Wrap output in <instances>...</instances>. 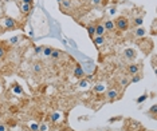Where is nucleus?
<instances>
[{"label":"nucleus","instance_id":"16","mask_svg":"<svg viewBox=\"0 0 157 131\" xmlns=\"http://www.w3.org/2000/svg\"><path fill=\"white\" fill-rule=\"evenodd\" d=\"M86 30H87V34H89V36H90L91 39L94 38V35H95V26H94V24H87Z\"/></svg>","mask_w":157,"mask_h":131},{"label":"nucleus","instance_id":"11","mask_svg":"<svg viewBox=\"0 0 157 131\" xmlns=\"http://www.w3.org/2000/svg\"><path fill=\"white\" fill-rule=\"evenodd\" d=\"M103 24V27H105V31H113L116 26H114V22L113 20H105V23Z\"/></svg>","mask_w":157,"mask_h":131},{"label":"nucleus","instance_id":"13","mask_svg":"<svg viewBox=\"0 0 157 131\" xmlns=\"http://www.w3.org/2000/svg\"><path fill=\"white\" fill-rule=\"evenodd\" d=\"M62 119V114L59 111H55L51 114V122L52 123H56V122H59V120Z\"/></svg>","mask_w":157,"mask_h":131},{"label":"nucleus","instance_id":"30","mask_svg":"<svg viewBox=\"0 0 157 131\" xmlns=\"http://www.w3.org/2000/svg\"><path fill=\"white\" fill-rule=\"evenodd\" d=\"M149 112H150V114H153V115L156 116V112H157V106H156V104H153V106L149 108Z\"/></svg>","mask_w":157,"mask_h":131},{"label":"nucleus","instance_id":"27","mask_svg":"<svg viewBox=\"0 0 157 131\" xmlns=\"http://www.w3.org/2000/svg\"><path fill=\"white\" fill-rule=\"evenodd\" d=\"M30 130L31 131H39V124L38 123H30Z\"/></svg>","mask_w":157,"mask_h":131},{"label":"nucleus","instance_id":"18","mask_svg":"<svg viewBox=\"0 0 157 131\" xmlns=\"http://www.w3.org/2000/svg\"><path fill=\"white\" fill-rule=\"evenodd\" d=\"M32 70H34V72L35 74H40L42 71H43V66H42V63H34Z\"/></svg>","mask_w":157,"mask_h":131},{"label":"nucleus","instance_id":"2","mask_svg":"<svg viewBox=\"0 0 157 131\" xmlns=\"http://www.w3.org/2000/svg\"><path fill=\"white\" fill-rule=\"evenodd\" d=\"M3 26H4V28H7V30H14V28L18 26V22H16L14 18H4L3 19Z\"/></svg>","mask_w":157,"mask_h":131},{"label":"nucleus","instance_id":"31","mask_svg":"<svg viewBox=\"0 0 157 131\" xmlns=\"http://www.w3.org/2000/svg\"><path fill=\"white\" fill-rule=\"evenodd\" d=\"M116 12H117V8H116V7H111V8H110V9H109V14H110V15H111V16H113V15H116Z\"/></svg>","mask_w":157,"mask_h":131},{"label":"nucleus","instance_id":"25","mask_svg":"<svg viewBox=\"0 0 157 131\" xmlns=\"http://www.w3.org/2000/svg\"><path fill=\"white\" fill-rule=\"evenodd\" d=\"M12 90H14V93H15L16 95H22V94H23V88H22L19 84H15Z\"/></svg>","mask_w":157,"mask_h":131},{"label":"nucleus","instance_id":"1","mask_svg":"<svg viewBox=\"0 0 157 131\" xmlns=\"http://www.w3.org/2000/svg\"><path fill=\"white\" fill-rule=\"evenodd\" d=\"M114 26L120 30V31H128L129 30V19L128 18H125V16H118L117 19H116V22H114Z\"/></svg>","mask_w":157,"mask_h":131},{"label":"nucleus","instance_id":"8","mask_svg":"<svg viewBox=\"0 0 157 131\" xmlns=\"http://www.w3.org/2000/svg\"><path fill=\"white\" fill-rule=\"evenodd\" d=\"M134 36L136 38H144L146 35V30L144 27H136V30H134Z\"/></svg>","mask_w":157,"mask_h":131},{"label":"nucleus","instance_id":"34","mask_svg":"<svg viewBox=\"0 0 157 131\" xmlns=\"http://www.w3.org/2000/svg\"><path fill=\"white\" fill-rule=\"evenodd\" d=\"M91 1H93V4H94V5H98V4L101 3L102 0H91Z\"/></svg>","mask_w":157,"mask_h":131},{"label":"nucleus","instance_id":"21","mask_svg":"<svg viewBox=\"0 0 157 131\" xmlns=\"http://www.w3.org/2000/svg\"><path fill=\"white\" fill-rule=\"evenodd\" d=\"M87 86H89V80L82 78V79H79V83H78V87L79 88H86Z\"/></svg>","mask_w":157,"mask_h":131},{"label":"nucleus","instance_id":"17","mask_svg":"<svg viewBox=\"0 0 157 131\" xmlns=\"http://www.w3.org/2000/svg\"><path fill=\"white\" fill-rule=\"evenodd\" d=\"M129 84H130V82H129V78H128V76H122L121 79H120V86H121L122 88L128 87Z\"/></svg>","mask_w":157,"mask_h":131},{"label":"nucleus","instance_id":"28","mask_svg":"<svg viewBox=\"0 0 157 131\" xmlns=\"http://www.w3.org/2000/svg\"><path fill=\"white\" fill-rule=\"evenodd\" d=\"M34 51H35V54L36 55H39L43 52V47H39V46H35L34 47Z\"/></svg>","mask_w":157,"mask_h":131},{"label":"nucleus","instance_id":"24","mask_svg":"<svg viewBox=\"0 0 157 131\" xmlns=\"http://www.w3.org/2000/svg\"><path fill=\"white\" fill-rule=\"evenodd\" d=\"M146 99H148V94H142L141 97H138L137 99H136V103H137V104H141V103H144Z\"/></svg>","mask_w":157,"mask_h":131},{"label":"nucleus","instance_id":"4","mask_svg":"<svg viewBox=\"0 0 157 131\" xmlns=\"http://www.w3.org/2000/svg\"><path fill=\"white\" fill-rule=\"evenodd\" d=\"M141 71V66L137 64V63H132V64L128 66V72L130 75H136V74H140Z\"/></svg>","mask_w":157,"mask_h":131},{"label":"nucleus","instance_id":"9","mask_svg":"<svg viewBox=\"0 0 157 131\" xmlns=\"http://www.w3.org/2000/svg\"><path fill=\"white\" fill-rule=\"evenodd\" d=\"M105 34V27H103L102 23L95 24V36H103Z\"/></svg>","mask_w":157,"mask_h":131},{"label":"nucleus","instance_id":"15","mask_svg":"<svg viewBox=\"0 0 157 131\" xmlns=\"http://www.w3.org/2000/svg\"><path fill=\"white\" fill-rule=\"evenodd\" d=\"M59 4H60V7L65 8V9H70V8L73 7V0H62Z\"/></svg>","mask_w":157,"mask_h":131},{"label":"nucleus","instance_id":"29","mask_svg":"<svg viewBox=\"0 0 157 131\" xmlns=\"http://www.w3.org/2000/svg\"><path fill=\"white\" fill-rule=\"evenodd\" d=\"M39 131H48V124L40 123V124H39Z\"/></svg>","mask_w":157,"mask_h":131},{"label":"nucleus","instance_id":"26","mask_svg":"<svg viewBox=\"0 0 157 131\" xmlns=\"http://www.w3.org/2000/svg\"><path fill=\"white\" fill-rule=\"evenodd\" d=\"M7 55V51H5V48H4L3 46H0V60L1 59H4V56Z\"/></svg>","mask_w":157,"mask_h":131},{"label":"nucleus","instance_id":"3","mask_svg":"<svg viewBox=\"0 0 157 131\" xmlns=\"http://www.w3.org/2000/svg\"><path fill=\"white\" fill-rule=\"evenodd\" d=\"M124 56L126 59H129V60H133V59L137 58V51L134 48H125L124 50Z\"/></svg>","mask_w":157,"mask_h":131},{"label":"nucleus","instance_id":"10","mask_svg":"<svg viewBox=\"0 0 157 131\" xmlns=\"http://www.w3.org/2000/svg\"><path fill=\"white\" fill-rule=\"evenodd\" d=\"M31 9H32L31 4H23L22 3V5H20V11H22L23 15H28V14L31 12Z\"/></svg>","mask_w":157,"mask_h":131},{"label":"nucleus","instance_id":"5","mask_svg":"<svg viewBox=\"0 0 157 131\" xmlns=\"http://www.w3.org/2000/svg\"><path fill=\"white\" fill-rule=\"evenodd\" d=\"M118 97H120V93H118V90H116V88H111L106 93V98L109 100H116V99H118Z\"/></svg>","mask_w":157,"mask_h":131},{"label":"nucleus","instance_id":"22","mask_svg":"<svg viewBox=\"0 0 157 131\" xmlns=\"http://www.w3.org/2000/svg\"><path fill=\"white\" fill-rule=\"evenodd\" d=\"M141 79H142L141 74H136V75H133V76H132V79H129V82H130V83H138Z\"/></svg>","mask_w":157,"mask_h":131},{"label":"nucleus","instance_id":"36","mask_svg":"<svg viewBox=\"0 0 157 131\" xmlns=\"http://www.w3.org/2000/svg\"><path fill=\"white\" fill-rule=\"evenodd\" d=\"M56 1H58V3H60V1H62V0H56Z\"/></svg>","mask_w":157,"mask_h":131},{"label":"nucleus","instance_id":"35","mask_svg":"<svg viewBox=\"0 0 157 131\" xmlns=\"http://www.w3.org/2000/svg\"><path fill=\"white\" fill-rule=\"evenodd\" d=\"M59 131H69V130H66V128H63V130H59Z\"/></svg>","mask_w":157,"mask_h":131},{"label":"nucleus","instance_id":"6","mask_svg":"<svg viewBox=\"0 0 157 131\" xmlns=\"http://www.w3.org/2000/svg\"><path fill=\"white\" fill-rule=\"evenodd\" d=\"M74 76L77 79H82L85 76V71L83 68L81 67V64H75V68H74Z\"/></svg>","mask_w":157,"mask_h":131},{"label":"nucleus","instance_id":"7","mask_svg":"<svg viewBox=\"0 0 157 131\" xmlns=\"http://www.w3.org/2000/svg\"><path fill=\"white\" fill-rule=\"evenodd\" d=\"M91 40H93V43H94V46L97 48H99V47H102L105 44V38L103 36H94Z\"/></svg>","mask_w":157,"mask_h":131},{"label":"nucleus","instance_id":"23","mask_svg":"<svg viewBox=\"0 0 157 131\" xmlns=\"http://www.w3.org/2000/svg\"><path fill=\"white\" fill-rule=\"evenodd\" d=\"M52 50H54V48H51V47H43V52H42V54H43L46 58H50Z\"/></svg>","mask_w":157,"mask_h":131},{"label":"nucleus","instance_id":"14","mask_svg":"<svg viewBox=\"0 0 157 131\" xmlns=\"http://www.w3.org/2000/svg\"><path fill=\"white\" fill-rule=\"evenodd\" d=\"M142 23H144V18H142V16H136L133 19L134 27H142Z\"/></svg>","mask_w":157,"mask_h":131},{"label":"nucleus","instance_id":"20","mask_svg":"<svg viewBox=\"0 0 157 131\" xmlns=\"http://www.w3.org/2000/svg\"><path fill=\"white\" fill-rule=\"evenodd\" d=\"M20 40H22V36H20V35H15V36H12V38L10 39V44H11V46H15Z\"/></svg>","mask_w":157,"mask_h":131},{"label":"nucleus","instance_id":"33","mask_svg":"<svg viewBox=\"0 0 157 131\" xmlns=\"http://www.w3.org/2000/svg\"><path fill=\"white\" fill-rule=\"evenodd\" d=\"M0 131H8L5 124H0Z\"/></svg>","mask_w":157,"mask_h":131},{"label":"nucleus","instance_id":"32","mask_svg":"<svg viewBox=\"0 0 157 131\" xmlns=\"http://www.w3.org/2000/svg\"><path fill=\"white\" fill-rule=\"evenodd\" d=\"M22 3H23V4H31V5H32L34 0H22Z\"/></svg>","mask_w":157,"mask_h":131},{"label":"nucleus","instance_id":"19","mask_svg":"<svg viewBox=\"0 0 157 131\" xmlns=\"http://www.w3.org/2000/svg\"><path fill=\"white\" fill-rule=\"evenodd\" d=\"M105 90H106V87H105V84H95L94 87H93V91L94 93H105Z\"/></svg>","mask_w":157,"mask_h":131},{"label":"nucleus","instance_id":"12","mask_svg":"<svg viewBox=\"0 0 157 131\" xmlns=\"http://www.w3.org/2000/svg\"><path fill=\"white\" fill-rule=\"evenodd\" d=\"M62 55H63L62 51H59V50H52L51 55H50V58H51L52 60H58V59L62 58Z\"/></svg>","mask_w":157,"mask_h":131}]
</instances>
